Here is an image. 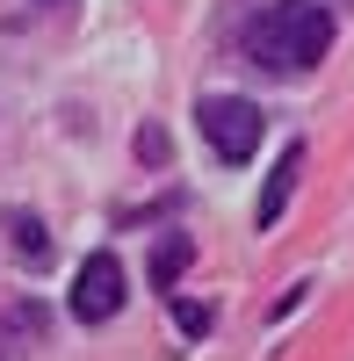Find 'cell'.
Listing matches in <instances>:
<instances>
[{
	"instance_id": "cell-4",
	"label": "cell",
	"mask_w": 354,
	"mask_h": 361,
	"mask_svg": "<svg viewBox=\"0 0 354 361\" xmlns=\"http://www.w3.org/2000/svg\"><path fill=\"white\" fill-rule=\"evenodd\" d=\"M297 180H304V145H282V159H275V173H268V188H260V202H253V224H260V231L282 224V209H289V195H297Z\"/></svg>"
},
{
	"instance_id": "cell-3",
	"label": "cell",
	"mask_w": 354,
	"mask_h": 361,
	"mask_svg": "<svg viewBox=\"0 0 354 361\" xmlns=\"http://www.w3.org/2000/svg\"><path fill=\"white\" fill-rule=\"evenodd\" d=\"M123 304H130V275H123V260H116L109 246H102V253H87V260H80V275H73L66 311H73L80 325H109Z\"/></svg>"
},
{
	"instance_id": "cell-10",
	"label": "cell",
	"mask_w": 354,
	"mask_h": 361,
	"mask_svg": "<svg viewBox=\"0 0 354 361\" xmlns=\"http://www.w3.org/2000/svg\"><path fill=\"white\" fill-rule=\"evenodd\" d=\"M0 361H8V347H0Z\"/></svg>"
},
{
	"instance_id": "cell-8",
	"label": "cell",
	"mask_w": 354,
	"mask_h": 361,
	"mask_svg": "<svg viewBox=\"0 0 354 361\" xmlns=\"http://www.w3.org/2000/svg\"><path fill=\"white\" fill-rule=\"evenodd\" d=\"M173 325H181L188 340H202V333L217 325V311H210V304H195V296H173Z\"/></svg>"
},
{
	"instance_id": "cell-6",
	"label": "cell",
	"mask_w": 354,
	"mask_h": 361,
	"mask_svg": "<svg viewBox=\"0 0 354 361\" xmlns=\"http://www.w3.org/2000/svg\"><path fill=\"white\" fill-rule=\"evenodd\" d=\"M15 253H22L29 267H44V260H51V231H44L37 217H15Z\"/></svg>"
},
{
	"instance_id": "cell-5",
	"label": "cell",
	"mask_w": 354,
	"mask_h": 361,
	"mask_svg": "<svg viewBox=\"0 0 354 361\" xmlns=\"http://www.w3.org/2000/svg\"><path fill=\"white\" fill-rule=\"evenodd\" d=\"M188 260H195V238H181V231H166L159 246H152V289H173L188 275Z\"/></svg>"
},
{
	"instance_id": "cell-9",
	"label": "cell",
	"mask_w": 354,
	"mask_h": 361,
	"mask_svg": "<svg viewBox=\"0 0 354 361\" xmlns=\"http://www.w3.org/2000/svg\"><path fill=\"white\" fill-rule=\"evenodd\" d=\"M29 8H58V0H29Z\"/></svg>"
},
{
	"instance_id": "cell-1",
	"label": "cell",
	"mask_w": 354,
	"mask_h": 361,
	"mask_svg": "<svg viewBox=\"0 0 354 361\" xmlns=\"http://www.w3.org/2000/svg\"><path fill=\"white\" fill-rule=\"evenodd\" d=\"M239 44L260 73H275V80H297L311 66H326V51H333V8L326 0H268L246 29H239Z\"/></svg>"
},
{
	"instance_id": "cell-2",
	"label": "cell",
	"mask_w": 354,
	"mask_h": 361,
	"mask_svg": "<svg viewBox=\"0 0 354 361\" xmlns=\"http://www.w3.org/2000/svg\"><path fill=\"white\" fill-rule=\"evenodd\" d=\"M195 123H202V145H210L224 166H246V159L260 152L268 116H260L246 94H202V102H195Z\"/></svg>"
},
{
	"instance_id": "cell-7",
	"label": "cell",
	"mask_w": 354,
	"mask_h": 361,
	"mask_svg": "<svg viewBox=\"0 0 354 361\" xmlns=\"http://www.w3.org/2000/svg\"><path fill=\"white\" fill-rule=\"evenodd\" d=\"M130 152H138V166H166V159H173V137H166L159 123H145V130L130 137Z\"/></svg>"
}]
</instances>
